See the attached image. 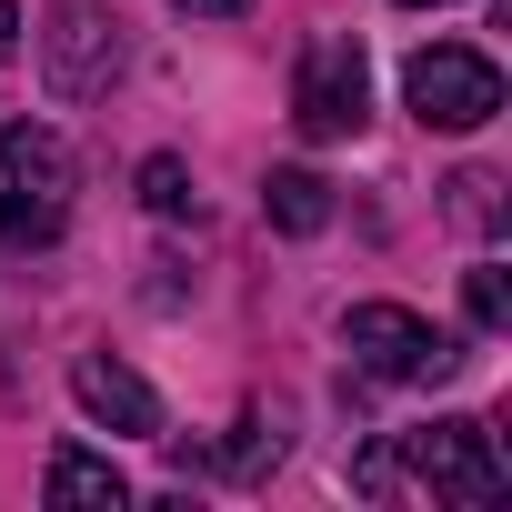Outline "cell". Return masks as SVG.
Wrapping results in <instances>:
<instances>
[{
    "mask_svg": "<svg viewBox=\"0 0 512 512\" xmlns=\"http://www.w3.org/2000/svg\"><path fill=\"white\" fill-rule=\"evenodd\" d=\"M71 141L41 131V121H11L0 131V241L11 251H51L71 231Z\"/></svg>",
    "mask_w": 512,
    "mask_h": 512,
    "instance_id": "cell-1",
    "label": "cell"
},
{
    "mask_svg": "<svg viewBox=\"0 0 512 512\" xmlns=\"http://www.w3.org/2000/svg\"><path fill=\"white\" fill-rule=\"evenodd\" d=\"M41 492H51V502H101V512H121V502H131V482H121L101 452H51Z\"/></svg>",
    "mask_w": 512,
    "mask_h": 512,
    "instance_id": "cell-9",
    "label": "cell"
},
{
    "mask_svg": "<svg viewBox=\"0 0 512 512\" xmlns=\"http://www.w3.org/2000/svg\"><path fill=\"white\" fill-rule=\"evenodd\" d=\"M41 71H51V91H61V101L111 91V71H121V21L101 11V0H61L51 31H41Z\"/></svg>",
    "mask_w": 512,
    "mask_h": 512,
    "instance_id": "cell-6",
    "label": "cell"
},
{
    "mask_svg": "<svg viewBox=\"0 0 512 512\" xmlns=\"http://www.w3.org/2000/svg\"><path fill=\"white\" fill-rule=\"evenodd\" d=\"M262 211H272V231H292V241H312V231L332 221V181H322V171H272V191H262Z\"/></svg>",
    "mask_w": 512,
    "mask_h": 512,
    "instance_id": "cell-8",
    "label": "cell"
},
{
    "mask_svg": "<svg viewBox=\"0 0 512 512\" xmlns=\"http://www.w3.org/2000/svg\"><path fill=\"white\" fill-rule=\"evenodd\" d=\"M402 11H442V0H402Z\"/></svg>",
    "mask_w": 512,
    "mask_h": 512,
    "instance_id": "cell-17",
    "label": "cell"
},
{
    "mask_svg": "<svg viewBox=\"0 0 512 512\" xmlns=\"http://www.w3.org/2000/svg\"><path fill=\"white\" fill-rule=\"evenodd\" d=\"M402 101H412L422 131H482V121L502 111V71H492L482 51H462V41H432V51H412Z\"/></svg>",
    "mask_w": 512,
    "mask_h": 512,
    "instance_id": "cell-3",
    "label": "cell"
},
{
    "mask_svg": "<svg viewBox=\"0 0 512 512\" xmlns=\"http://www.w3.org/2000/svg\"><path fill=\"white\" fill-rule=\"evenodd\" d=\"M462 302H472V322H482V332H502V322H512V282H502L492 262H482V272H462Z\"/></svg>",
    "mask_w": 512,
    "mask_h": 512,
    "instance_id": "cell-13",
    "label": "cell"
},
{
    "mask_svg": "<svg viewBox=\"0 0 512 512\" xmlns=\"http://www.w3.org/2000/svg\"><path fill=\"white\" fill-rule=\"evenodd\" d=\"M352 482H362V492H402V452H392V442H372V452L352 462Z\"/></svg>",
    "mask_w": 512,
    "mask_h": 512,
    "instance_id": "cell-14",
    "label": "cell"
},
{
    "mask_svg": "<svg viewBox=\"0 0 512 512\" xmlns=\"http://www.w3.org/2000/svg\"><path fill=\"white\" fill-rule=\"evenodd\" d=\"M71 392H81V412L111 422V432H161V392H151L131 362H111V352H81V362H71Z\"/></svg>",
    "mask_w": 512,
    "mask_h": 512,
    "instance_id": "cell-7",
    "label": "cell"
},
{
    "mask_svg": "<svg viewBox=\"0 0 512 512\" xmlns=\"http://www.w3.org/2000/svg\"><path fill=\"white\" fill-rule=\"evenodd\" d=\"M141 201H151L161 221H191V171H181L171 151H151V161H141Z\"/></svg>",
    "mask_w": 512,
    "mask_h": 512,
    "instance_id": "cell-10",
    "label": "cell"
},
{
    "mask_svg": "<svg viewBox=\"0 0 512 512\" xmlns=\"http://www.w3.org/2000/svg\"><path fill=\"white\" fill-rule=\"evenodd\" d=\"M342 352H352V372H372V382H442V372L462 362V342L432 332V322L402 312V302H352V312H342Z\"/></svg>",
    "mask_w": 512,
    "mask_h": 512,
    "instance_id": "cell-2",
    "label": "cell"
},
{
    "mask_svg": "<svg viewBox=\"0 0 512 512\" xmlns=\"http://www.w3.org/2000/svg\"><path fill=\"white\" fill-rule=\"evenodd\" d=\"M171 11H191V21H241L251 0H171Z\"/></svg>",
    "mask_w": 512,
    "mask_h": 512,
    "instance_id": "cell-15",
    "label": "cell"
},
{
    "mask_svg": "<svg viewBox=\"0 0 512 512\" xmlns=\"http://www.w3.org/2000/svg\"><path fill=\"white\" fill-rule=\"evenodd\" d=\"M402 452V472L422 482V492H442V502H502V452H492V422H422V432H402L392 442Z\"/></svg>",
    "mask_w": 512,
    "mask_h": 512,
    "instance_id": "cell-4",
    "label": "cell"
},
{
    "mask_svg": "<svg viewBox=\"0 0 512 512\" xmlns=\"http://www.w3.org/2000/svg\"><path fill=\"white\" fill-rule=\"evenodd\" d=\"M362 101H372V71H362V41H312L302 71H292V121L312 141H352L362 131Z\"/></svg>",
    "mask_w": 512,
    "mask_h": 512,
    "instance_id": "cell-5",
    "label": "cell"
},
{
    "mask_svg": "<svg viewBox=\"0 0 512 512\" xmlns=\"http://www.w3.org/2000/svg\"><path fill=\"white\" fill-rule=\"evenodd\" d=\"M21 51V0H0V61Z\"/></svg>",
    "mask_w": 512,
    "mask_h": 512,
    "instance_id": "cell-16",
    "label": "cell"
},
{
    "mask_svg": "<svg viewBox=\"0 0 512 512\" xmlns=\"http://www.w3.org/2000/svg\"><path fill=\"white\" fill-rule=\"evenodd\" d=\"M262 462H282V422L272 412H241V442L221 452V472H262Z\"/></svg>",
    "mask_w": 512,
    "mask_h": 512,
    "instance_id": "cell-11",
    "label": "cell"
},
{
    "mask_svg": "<svg viewBox=\"0 0 512 512\" xmlns=\"http://www.w3.org/2000/svg\"><path fill=\"white\" fill-rule=\"evenodd\" d=\"M452 221H462V231H492V221H502V181H492V171H462V181H452Z\"/></svg>",
    "mask_w": 512,
    "mask_h": 512,
    "instance_id": "cell-12",
    "label": "cell"
}]
</instances>
